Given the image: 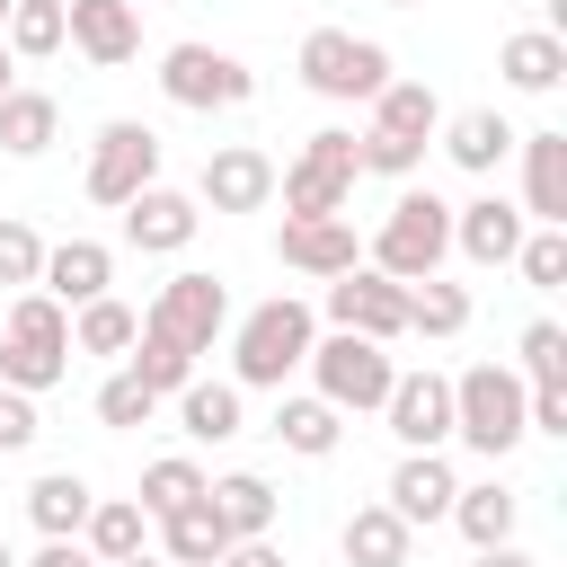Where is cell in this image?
Segmentation results:
<instances>
[{"label":"cell","instance_id":"cell-42","mask_svg":"<svg viewBox=\"0 0 567 567\" xmlns=\"http://www.w3.org/2000/svg\"><path fill=\"white\" fill-rule=\"evenodd\" d=\"M354 151H363V177H416L425 159V142H399V133H363Z\"/></svg>","mask_w":567,"mask_h":567},{"label":"cell","instance_id":"cell-8","mask_svg":"<svg viewBox=\"0 0 567 567\" xmlns=\"http://www.w3.org/2000/svg\"><path fill=\"white\" fill-rule=\"evenodd\" d=\"M159 97L186 106V115L248 106V97H257V71H248L239 53H213V44H168V53H159Z\"/></svg>","mask_w":567,"mask_h":567},{"label":"cell","instance_id":"cell-7","mask_svg":"<svg viewBox=\"0 0 567 567\" xmlns=\"http://www.w3.org/2000/svg\"><path fill=\"white\" fill-rule=\"evenodd\" d=\"M310 381H319V399H328L337 416H363V408H381V399H390L399 363H390V346H372V337H346V328H328V337L310 346Z\"/></svg>","mask_w":567,"mask_h":567},{"label":"cell","instance_id":"cell-50","mask_svg":"<svg viewBox=\"0 0 567 567\" xmlns=\"http://www.w3.org/2000/svg\"><path fill=\"white\" fill-rule=\"evenodd\" d=\"M0 567H18V558H9V540H0Z\"/></svg>","mask_w":567,"mask_h":567},{"label":"cell","instance_id":"cell-30","mask_svg":"<svg viewBox=\"0 0 567 567\" xmlns=\"http://www.w3.org/2000/svg\"><path fill=\"white\" fill-rule=\"evenodd\" d=\"M177 425H186V443H230L239 434V390L230 381H186L177 390Z\"/></svg>","mask_w":567,"mask_h":567},{"label":"cell","instance_id":"cell-48","mask_svg":"<svg viewBox=\"0 0 567 567\" xmlns=\"http://www.w3.org/2000/svg\"><path fill=\"white\" fill-rule=\"evenodd\" d=\"M124 567H168V558H151V549H142V558H124Z\"/></svg>","mask_w":567,"mask_h":567},{"label":"cell","instance_id":"cell-32","mask_svg":"<svg viewBox=\"0 0 567 567\" xmlns=\"http://www.w3.org/2000/svg\"><path fill=\"white\" fill-rule=\"evenodd\" d=\"M195 496H204V470H195L186 452H159V461H142V496H133V505H142L151 523H168V514H186Z\"/></svg>","mask_w":567,"mask_h":567},{"label":"cell","instance_id":"cell-16","mask_svg":"<svg viewBox=\"0 0 567 567\" xmlns=\"http://www.w3.org/2000/svg\"><path fill=\"white\" fill-rule=\"evenodd\" d=\"M452 496H461V478H452L443 452H399V470H390V487H381V505H390L408 532H416V523H443Z\"/></svg>","mask_w":567,"mask_h":567},{"label":"cell","instance_id":"cell-35","mask_svg":"<svg viewBox=\"0 0 567 567\" xmlns=\"http://www.w3.org/2000/svg\"><path fill=\"white\" fill-rule=\"evenodd\" d=\"M461 328H470V292L461 284H443V275L408 284V337H461Z\"/></svg>","mask_w":567,"mask_h":567},{"label":"cell","instance_id":"cell-29","mask_svg":"<svg viewBox=\"0 0 567 567\" xmlns=\"http://www.w3.org/2000/svg\"><path fill=\"white\" fill-rule=\"evenodd\" d=\"M133 337H142V310L115 301V292H97V301L71 319V354H133Z\"/></svg>","mask_w":567,"mask_h":567},{"label":"cell","instance_id":"cell-5","mask_svg":"<svg viewBox=\"0 0 567 567\" xmlns=\"http://www.w3.org/2000/svg\"><path fill=\"white\" fill-rule=\"evenodd\" d=\"M292 71H301L310 97H337V106H354V97L372 106V97L390 89V53H381L372 35H354V27H310Z\"/></svg>","mask_w":567,"mask_h":567},{"label":"cell","instance_id":"cell-13","mask_svg":"<svg viewBox=\"0 0 567 567\" xmlns=\"http://www.w3.org/2000/svg\"><path fill=\"white\" fill-rule=\"evenodd\" d=\"M381 416H390V434L408 452H443L452 443V381L443 372H399L390 399H381Z\"/></svg>","mask_w":567,"mask_h":567},{"label":"cell","instance_id":"cell-33","mask_svg":"<svg viewBox=\"0 0 567 567\" xmlns=\"http://www.w3.org/2000/svg\"><path fill=\"white\" fill-rule=\"evenodd\" d=\"M443 523H461V540L470 549H496V540H514V496L496 487V478H478V487H461L452 496V514Z\"/></svg>","mask_w":567,"mask_h":567},{"label":"cell","instance_id":"cell-18","mask_svg":"<svg viewBox=\"0 0 567 567\" xmlns=\"http://www.w3.org/2000/svg\"><path fill=\"white\" fill-rule=\"evenodd\" d=\"M452 248H461L470 266H514V248H523V204H505V195L452 204Z\"/></svg>","mask_w":567,"mask_h":567},{"label":"cell","instance_id":"cell-14","mask_svg":"<svg viewBox=\"0 0 567 567\" xmlns=\"http://www.w3.org/2000/svg\"><path fill=\"white\" fill-rule=\"evenodd\" d=\"M62 44H80L97 71H124L142 53V18L133 0H62Z\"/></svg>","mask_w":567,"mask_h":567},{"label":"cell","instance_id":"cell-22","mask_svg":"<svg viewBox=\"0 0 567 567\" xmlns=\"http://www.w3.org/2000/svg\"><path fill=\"white\" fill-rule=\"evenodd\" d=\"M496 71H505V89L549 97V89L567 80V35H558V27H523V35H505V44H496Z\"/></svg>","mask_w":567,"mask_h":567},{"label":"cell","instance_id":"cell-20","mask_svg":"<svg viewBox=\"0 0 567 567\" xmlns=\"http://www.w3.org/2000/svg\"><path fill=\"white\" fill-rule=\"evenodd\" d=\"M275 257H284L292 275H319V284H328V275H346L363 248H354V221L337 213V221H284V230H275Z\"/></svg>","mask_w":567,"mask_h":567},{"label":"cell","instance_id":"cell-45","mask_svg":"<svg viewBox=\"0 0 567 567\" xmlns=\"http://www.w3.org/2000/svg\"><path fill=\"white\" fill-rule=\"evenodd\" d=\"M27 567H97V558H89V549H80V540H44V549H35V558H27Z\"/></svg>","mask_w":567,"mask_h":567},{"label":"cell","instance_id":"cell-3","mask_svg":"<svg viewBox=\"0 0 567 567\" xmlns=\"http://www.w3.org/2000/svg\"><path fill=\"white\" fill-rule=\"evenodd\" d=\"M71 372V310L44 301V292H18L9 301V328H0V390H53Z\"/></svg>","mask_w":567,"mask_h":567},{"label":"cell","instance_id":"cell-31","mask_svg":"<svg viewBox=\"0 0 567 567\" xmlns=\"http://www.w3.org/2000/svg\"><path fill=\"white\" fill-rule=\"evenodd\" d=\"M275 434H284V452H301V461H328V452L346 443V416H337L328 399H284V408H275Z\"/></svg>","mask_w":567,"mask_h":567},{"label":"cell","instance_id":"cell-40","mask_svg":"<svg viewBox=\"0 0 567 567\" xmlns=\"http://www.w3.org/2000/svg\"><path fill=\"white\" fill-rule=\"evenodd\" d=\"M514 266H523V284H532V292H558V284H567V230H523Z\"/></svg>","mask_w":567,"mask_h":567},{"label":"cell","instance_id":"cell-38","mask_svg":"<svg viewBox=\"0 0 567 567\" xmlns=\"http://www.w3.org/2000/svg\"><path fill=\"white\" fill-rule=\"evenodd\" d=\"M514 354H523V390H567V328L558 319H532Z\"/></svg>","mask_w":567,"mask_h":567},{"label":"cell","instance_id":"cell-24","mask_svg":"<svg viewBox=\"0 0 567 567\" xmlns=\"http://www.w3.org/2000/svg\"><path fill=\"white\" fill-rule=\"evenodd\" d=\"M89 505H97V487H89L80 470H44V478L27 487V523H35L44 540H80Z\"/></svg>","mask_w":567,"mask_h":567},{"label":"cell","instance_id":"cell-46","mask_svg":"<svg viewBox=\"0 0 567 567\" xmlns=\"http://www.w3.org/2000/svg\"><path fill=\"white\" fill-rule=\"evenodd\" d=\"M478 567H532V558H523L514 540H496V549H478Z\"/></svg>","mask_w":567,"mask_h":567},{"label":"cell","instance_id":"cell-49","mask_svg":"<svg viewBox=\"0 0 567 567\" xmlns=\"http://www.w3.org/2000/svg\"><path fill=\"white\" fill-rule=\"evenodd\" d=\"M390 9H425V0H390Z\"/></svg>","mask_w":567,"mask_h":567},{"label":"cell","instance_id":"cell-34","mask_svg":"<svg viewBox=\"0 0 567 567\" xmlns=\"http://www.w3.org/2000/svg\"><path fill=\"white\" fill-rule=\"evenodd\" d=\"M159 549H168V567H221L230 532H221V523H213V505L195 496L186 514H168V523H159Z\"/></svg>","mask_w":567,"mask_h":567},{"label":"cell","instance_id":"cell-27","mask_svg":"<svg viewBox=\"0 0 567 567\" xmlns=\"http://www.w3.org/2000/svg\"><path fill=\"white\" fill-rule=\"evenodd\" d=\"M372 133H399V142H434V133H443V97H434L425 80H390V89L372 97Z\"/></svg>","mask_w":567,"mask_h":567},{"label":"cell","instance_id":"cell-12","mask_svg":"<svg viewBox=\"0 0 567 567\" xmlns=\"http://www.w3.org/2000/svg\"><path fill=\"white\" fill-rule=\"evenodd\" d=\"M195 204H213V213H266L275 204V159L257 142H221L204 159V177H195Z\"/></svg>","mask_w":567,"mask_h":567},{"label":"cell","instance_id":"cell-51","mask_svg":"<svg viewBox=\"0 0 567 567\" xmlns=\"http://www.w3.org/2000/svg\"><path fill=\"white\" fill-rule=\"evenodd\" d=\"M0 27H9V0H0Z\"/></svg>","mask_w":567,"mask_h":567},{"label":"cell","instance_id":"cell-26","mask_svg":"<svg viewBox=\"0 0 567 567\" xmlns=\"http://www.w3.org/2000/svg\"><path fill=\"white\" fill-rule=\"evenodd\" d=\"M53 133H62V106H53L44 89H9V97H0V151H9V159H44Z\"/></svg>","mask_w":567,"mask_h":567},{"label":"cell","instance_id":"cell-47","mask_svg":"<svg viewBox=\"0 0 567 567\" xmlns=\"http://www.w3.org/2000/svg\"><path fill=\"white\" fill-rule=\"evenodd\" d=\"M9 89H18V62H9V44H0V97H9Z\"/></svg>","mask_w":567,"mask_h":567},{"label":"cell","instance_id":"cell-43","mask_svg":"<svg viewBox=\"0 0 567 567\" xmlns=\"http://www.w3.org/2000/svg\"><path fill=\"white\" fill-rule=\"evenodd\" d=\"M27 443H35V399L0 390V452H27Z\"/></svg>","mask_w":567,"mask_h":567},{"label":"cell","instance_id":"cell-19","mask_svg":"<svg viewBox=\"0 0 567 567\" xmlns=\"http://www.w3.org/2000/svg\"><path fill=\"white\" fill-rule=\"evenodd\" d=\"M106 284H115V248H97V239H62V248H44V275H35V292H44V301L89 310Z\"/></svg>","mask_w":567,"mask_h":567},{"label":"cell","instance_id":"cell-44","mask_svg":"<svg viewBox=\"0 0 567 567\" xmlns=\"http://www.w3.org/2000/svg\"><path fill=\"white\" fill-rule=\"evenodd\" d=\"M221 567H284V549H275V540H230Z\"/></svg>","mask_w":567,"mask_h":567},{"label":"cell","instance_id":"cell-1","mask_svg":"<svg viewBox=\"0 0 567 567\" xmlns=\"http://www.w3.org/2000/svg\"><path fill=\"white\" fill-rule=\"evenodd\" d=\"M443 257H452V204L434 186H399V204L372 230V275L425 284V275H443Z\"/></svg>","mask_w":567,"mask_h":567},{"label":"cell","instance_id":"cell-41","mask_svg":"<svg viewBox=\"0 0 567 567\" xmlns=\"http://www.w3.org/2000/svg\"><path fill=\"white\" fill-rule=\"evenodd\" d=\"M151 408H159V399H151L133 372H115V381L97 390V425H115V434H124V425H151Z\"/></svg>","mask_w":567,"mask_h":567},{"label":"cell","instance_id":"cell-6","mask_svg":"<svg viewBox=\"0 0 567 567\" xmlns=\"http://www.w3.org/2000/svg\"><path fill=\"white\" fill-rule=\"evenodd\" d=\"M452 434L478 452V461H505L523 443V372L505 363H470L452 381Z\"/></svg>","mask_w":567,"mask_h":567},{"label":"cell","instance_id":"cell-2","mask_svg":"<svg viewBox=\"0 0 567 567\" xmlns=\"http://www.w3.org/2000/svg\"><path fill=\"white\" fill-rule=\"evenodd\" d=\"M310 346H319V319H310L292 292L257 301V310L239 319V337H230V372H239L230 390H284V372H301Z\"/></svg>","mask_w":567,"mask_h":567},{"label":"cell","instance_id":"cell-39","mask_svg":"<svg viewBox=\"0 0 567 567\" xmlns=\"http://www.w3.org/2000/svg\"><path fill=\"white\" fill-rule=\"evenodd\" d=\"M35 275H44V239H35V221H18V213H0V284H18V292H35Z\"/></svg>","mask_w":567,"mask_h":567},{"label":"cell","instance_id":"cell-17","mask_svg":"<svg viewBox=\"0 0 567 567\" xmlns=\"http://www.w3.org/2000/svg\"><path fill=\"white\" fill-rule=\"evenodd\" d=\"M523 151V221L567 230V133H514Z\"/></svg>","mask_w":567,"mask_h":567},{"label":"cell","instance_id":"cell-10","mask_svg":"<svg viewBox=\"0 0 567 567\" xmlns=\"http://www.w3.org/2000/svg\"><path fill=\"white\" fill-rule=\"evenodd\" d=\"M142 186H159V133L133 124V115L97 124V142H89V204H115L124 213Z\"/></svg>","mask_w":567,"mask_h":567},{"label":"cell","instance_id":"cell-11","mask_svg":"<svg viewBox=\"0 0 567 567\" xmlns=\"http://www.w3.org/2000/svg\"><path fill=\"white\" fill-rule=\"evenodd\" d=\"M328 328H346V337H372V346L408 337V284H390V275H372V266H346V275H328Z\"/></svg>","mask_w":567,"mask_h":567},{"label":"cell","instance_id":"cell-37","mask_svg":"<svg viewBox=\"0 0 567 567\" xmlns=\"http://www.w3.org/2000/svg\"><path fill=\"white\" fill-rule=\"evenodd\" d=\"M0 44H9V62H44V53H62V0H9Z\"/></svg>","mask_w":567,"mask_h":567},{"label":"cell","instance_id":"cell-9","mask_svg":"<svg viewBox=\"0 0 567 567\" xmlns=\"http://www.w3.org/2000/svg\"><path fill=\"white\" fill-rule=\"evenodd\" d=\"M142 328H151V337H168V346H186V354H213V337L230 328V292H221V275H204V266L168 275V284L151 292Z\"/></svg>","mask_w":567,"mask_h":567},{"label":"cell","instance_id":"cell-23","mask_svg":"<svg viewBox=\"0 0 567 567\" xmlns=\"http://www.w3.org/2000/svg\"><path fill=\"white\" fill-rule=\"evenodd\" d=\"M80 549H89L97 567H124V558H142V549H151V514H142L133 496H97V505H89V523H80Z\"/></svg>","mask_w":567,"mask_h":567},{"label":"cell","instance_id":"cell-36","mask_svg":"<svg viewBox=\"0 0 567 567\" xmlns=\"http://www.w3.org/2000/svg\"><path fill=\"white\" fill-rule=\"evenodd\" d=\"M124 372H133V381H142V390H151V399H177V390H186V381H195V354H186V346H168V337H151V328H142V337H133V354H124Z\"/></svg>","mask_w":567,"mask_h":567},{"label":"cell","instance_id":"cell-4","mask_svg":"<svg viewBox=\"0 0 567 567\" xmlns=\"http://www.w3.org/2000/svg\"><path fill=\"white\" fill-rule=\"evenodd\" d=\"M354 177H363V151L354 133H310L292 168H275V195H284V221H337L354 204Z\"/></svg>","mask_w":567,"mask_h":567},{"label":"cell","instance_id":"cell-28","mask_svg":"<svg viewBox=\"0 0 567 567\" xmlns=\"http://www.w3.org/2000/svg\"><path fill=\"white\" fill-rule=\"evenodd\" d=\"M443 151H452V168L487 177V168L514 151V124H505L496 106H470V115H452V124H443Z\"/></svg>","mask_w":567,"mask_h":567},{"label":"cell","instance_id":"cell-21","mask_svg":"<svg viewBox=\"0 0 567 567\" xmlns=\"http://www.w3.org/2000/svg\"><path fill=\"white\" fill-rule=\"evenodd\" d=\"M204 505H213V523H221L230 540H266L284 496H275L257 470H221V478H204Z\"/></svg>","mask_w":567,"mask_h":567},{"label":"cell","instance_id":"cell-15","mask_svg":"<svg viewBox=\"0 0 567 567\" xmlns=\"http://www.w3.org/2000/svg\"><path fill=\"white\" fill-rule=\"evenodd\" d=\"M195 230H204V204L177 195V186H142L124 204V248H142V257H177Z\"/></svg>","mask_w":567,"mask_h":567},{"label":"cell","instance_id":"cell-25","mask_svg":"<svg viewBox=\"0 0 567 567\" xmlns=\"http://www.w3.org/2000/svg\"><path fill=\"white\" fill-rule=\"evenodd\" d=\"M337 549H346V567H408L416 532H408L390 505H354V514H346V532H337Z\"/></svg>","mask_w":567,"mask_h":567}]
</instances>
